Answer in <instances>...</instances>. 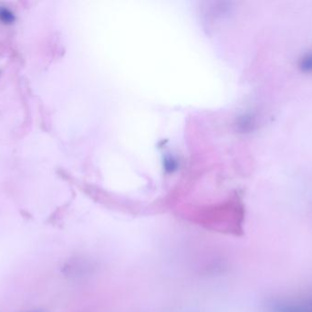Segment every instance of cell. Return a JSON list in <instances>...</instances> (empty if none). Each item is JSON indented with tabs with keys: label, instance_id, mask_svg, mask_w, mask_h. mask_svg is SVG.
Instances as JSON below:
<instances>
[{
	"label": "cell",
	"instance_id": "cell-1",
	"mask_svg": "<svg viewBox=\"0 0 312 312\" xmlns=\"http://www.w3.org/2000/svg\"><path fill=\"white\" fill-rule=\"evenodd\" d=\"M16 20L14 13L4 6L0 7V21L6 25H11Z\"/></svg>",
	"mask_w": 312,
	"mask_h": 312
},
{
	"label": "cell",
	"instance_id": "cell-2",
	"mask_svg": "<svg viewBox=\"0 0 312 312\" xmlns=\"http://www.w3.org/2000/svg\"><path fill=\"white\" fill-rule=\"evenodd\" d=\"M300 68L304 73H312V52L306 53L300 61Z\"/></svg>",
	"mask_w": 312,
	"mask_h": 312
},
{
	"label": "cell",
	"instance_id": "cell-3",
	"mask_svg": "<svg viewBox=\"0 0 312 312\" xmlns=\"http://www.w3.org/2000/svg\"><path fill=\"white\" fill-rule=\"evenodd\" d=\"M40 312V311H34V312Z\"/></svg>",
	"mask_w": 312,
	"mask_h": 312
}]
</instances>
